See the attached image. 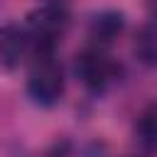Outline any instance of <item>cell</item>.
<instances>
[{
    "instance_id": "cell-3",
    "label": "cell",
    "mask_w": 157,
    "mask_h": 157,
    "mask_svg": "<svg viewBox=\"0 0 157 157\" xmlns=\"http://www.w3.org/2000/svg\"><path fill=\"white\" fill-rule=\"evenodd\" d=\"M76 76L88 91L101 93L115 81L118 66L101 47H88L76 54Z\"/></svg>"
},
{
    "instance_id": "cell-2",
    "label": "cell",
    "mask_w": 157,
    "mask_h": 157,
    "mask_svg": "<svg viewBox=\"0 0 157 157\" xmlns=\"http://www.w3.org/2000/svg\"><path fill=\"white\" fill-rule=\"evenodd\" d=\"M27 93L37 105H54L64 96V71L59 61L52 56V52H44L37 56V61L29 69L27 76Z\"/></svg>"
},
{
    "instance_id": "cell-7",
    "label": "cell",
    "mask_w": 157,
    "mask_h": 157,
    "mask_svg": "<svg viewBox=\"0 0 157 157\" xmlns=\"http://www.w3.org/2000/svg\"><path fill=\"white\" fill-rule=\"evenodd\" d=\"M135 135L145 150L157 152V105H150L140 113L135 123Z\"/></svg>"
},
{
    "instance_id": "cell-6",
    "label": "cell",
    "mask_w": 157,
    "mask_h": 157,
    "mask_svg": "<svg viewBox=\"0 0 157 157\" xmlns=\"http://www.w3.org/2000/svg\"><path fill=\"white\" fill-rule=\"evenodd\" d=\"M135 54L142 64L157 69V20L147 22L135 39Z\"/></svg>"
},
{
    "instance_id": "cell-5",
    "label": "cell",
    "mask_w": 157,
    "mask_h": 157,
    "mask_svg": "<svg viewBox=\"0 0 157 157\" xmlns=\"http://www.w3.org/2000/svg\"><path fill=\"white\" fill-rule=\"evenodd\" d=\"M125 27V20L120 12L115 10H105V12H98L93 20H91V39L98 44V47H105L110 44L113 39H118V34L123 32Z\"/></svg>"
},
{
    "instance_id": "cell-1",
    "label": "cell",
    "mask_w": 157,
    "mask_h": 157,
    "mask_svg": "<svg viewBox=\"0 0 157 157\" xmlns=\"http://www.w3.org/2000/svg\"><path fill=\"white\" fill-rule=\"evenodd\" d=\"M66 27H69V12L59 2H44L34 7L27 17V34L32 47L39 49V54L52 52L54 44L64 37Z\"/></svg>"
},
{
    "instance_id": "cell-4",
    "label": "cell",
    "mask_w": 157,
    "mask_h": 157,
    "mask_svg": "<svg viewBox=\"0 0 157 157\" xmlns=\"http://www.w3.org/2000/svg\"><path fill=\"white\" fill-rule=\"evenodd\" d=\"M29 49H32V42H29L27 29H22L17 25L0 27V66L2 69H7V71L17 69Z\"/></svg>"
}]
</instances>
